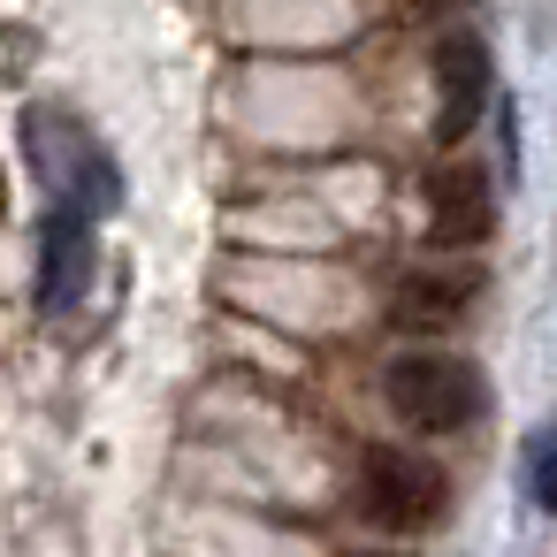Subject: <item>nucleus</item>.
Returning a JSON list of instances; mask_svg holds the SVG:
<instances>
[{
  "label": "nucleus",
  "mask_w": 557,
  "mask_h": 557,
  "mask_svg": "<svg viewBox=\"0 0 557 557\" xmlns=\"http://www.w3.org/2000/svg\"><path fill=\"white\" fill-rule=\"evenodd\" d=\"M24 153H32L39 184L54 191V207H70V214H85V222H100V214L123 207V169H115V153H108L70 108H24Z\"/></svg>",
  "instance_id": "nucleus-1"
},
{
  "label": "nucleus",
  "mask_w": 557,
  "mask_h": 557,
  "mask_svg": "<svg viewBox=\"0 0 557 557\" xmlns=\"http://www.w3.org/2000/svg\"><path fill=\"white\" fill-rule=\"evenodd\" d=\"M382 397L420 435H458V428H473L488 412V382L458 351H405V359H389L382 367Z\"/></svg>",
  "instance_id": "nucleus-2"
},
{
  "label": "nucleus",
  "mask_w": 557,
  "mask_h": 557,
  "mask_svg": "<svg viewBox=\"0 0 557 557\" xmlns=\"http://www.w3.org/2000/svg\"><path fill=\"white\" fill-rule=\"evenodd\" d=\"M443 466L435 458H420V450H397V443H374L367 450V466H359V511L374 519V527H397V534H412V527H428L435 511H443Z\"/></svg>",
  "instance_id": "nucleus-3"
},
{
  "label": "nucleus",
  "mask_w": 557,
  "mask_h": 557,
  "mask_svg": "<svg viewBox=\"0 0 557 557\" xmlns=\"http://www.w3.org/2000/svg\"><path fill=\"white\" fill-rule=\"evenodd\" d=\"M428 70H435V138H443V146H458V138L481 123V108H488L496 62H488L481 32H443V39H435V54H428Z\"/></svg>",
  "instance_id": "nucleus-4"
},
{
  "label": "nucleus",
  "mask_w": 557,
  "mask_h": 557,
  "mask_svg": "<svg viewBox=\"0 0 557 557\" xmlns=\"http://www.w3.org/2000/svg\"><path fill=\"white\" fill-rule=\"evenodd\" d=\"M496 230V184L473 161H443L428 176V237L435 245H481Z\"/></svg>",
  "instance_id": "nucleus-5"
},
{
  "label": "nucleus",
  "mask_w": 557,
  "mask_h": 557,
  "mask_svg": "<svg viewBox=\"0 0 557 557\" xmlns=\"http://www.w3.org/2000/svg\"><path fill=\"white\" fill-rule=\"evenodd\" d=\"M473 298H481V268H412L389 298V321L412 336H443L473 313Z\"/></svg>",
  "instance_id": "nucleus-6"
},
{
  "label": "nucleus",
  "mask_w": 557,
  "mask_h": 557,
  "mask_svg": "<svg viewBox=\"0 0 557 557\" xmlns=\"http://www.w3.org/2000/svg\"><path fill=\"white\" fill-rule=\"evenodd\" d=\"M85 283H92V222L70 214V207H54L39 222V306L70 313L85 298Z\"/></svg>",
  "instance_id": "nucleus-7"
},
{
  "label": "nucleus",
  "mask_w": 557,
  "mask_h": 557,
  "mask_svg": "<svg viewBox=\"0 0 557 557\" xmlns=\"http://www.w3.org/2000/svg\"><path fill=\"white\" fill-rule=\"evenodd\" d=\"M527 496L549 511L557 504V473H549V435H527Z\"/></svg>",
  "instance_id": "nucleus-8"
},
{
  "label": "nucleus",
  "mask_w": 557,
  "mask_h": 557,
  "mask_svg": "<svg viewBox=\"0 0 557 557\" xmlns=\"http://www.w3.org/2000/svg\"><path fill=\"white\" fill-rule=\"evenodd\" d=\"M412 9H428V16H443V9H466V0H412Z\"/></svg>",
  "instance_id": "nucleus-9"
},
{
  "label": "nucleus",
  "mask_w": 557,
  "mask_h": 557,
  "mask_svg": "<svg viewBox=\"0 0 557 557\" xmlns=\"http://www.w3.org/2000/svg\"><path fill=\"white\" fill-rule=\"evenodd\" d=\"M359 557H405V549H359Z\"/></svg>",
  "instance_id": "nucleus-10"
}]
</instances>
